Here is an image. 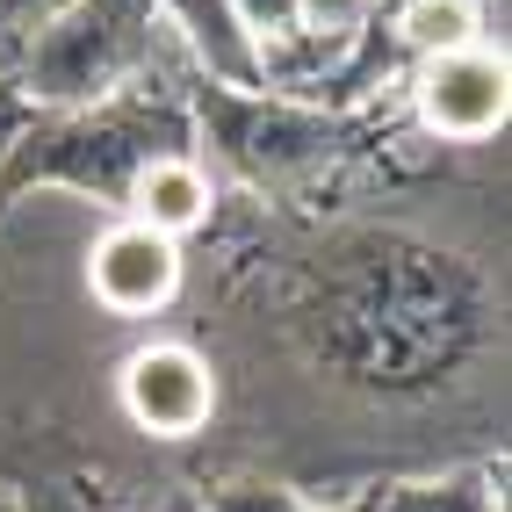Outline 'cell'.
Wrapping results in <instances>:
<instances>
[{"instance_id": "30bf717a", "label": "cell", "mask_w": 512, "mask_h": 512, "mask_svg": "<svg viewBox=\"0 0 512 512\" xmlns=\"http://www.w3.org/2000/svg\"><path fill=\"white\" fill-rule=\"evenodd\" d=\"M375 22H383V0H296V15H289V29H303L325 51H354Z\"/></svg>"}, {"instance_id": "7a4b0ae2", "label": "cell", "mask_w": 512, "mask_h": 512, "mask_svg": "<svg viewBox=\"0 0 512 512\" xmlns=\"http://www.w3.org/2000/svg\"><path fill=\"white\" fill-rule=\"evenodd\" d=\"M159 0H58V8L22 37L15 80L37 109H80V101L116 94L123 80H145L166 51Z\"/></svg>"}, {"instance_id": "8992f818", "label": "cell", "mask_w": 512, "mask_h": 512, "mask_svg": "<svg viewBox=\"0 0 512 512\" xmlns=\"http://www.w3.org/2000/svg\"><path fill=\"white\" fill-rule=\"evenodd\" d=\"M87 296L109 318H152L181 296V238H166L138 217H116L87 246Z\"/></svg>"}, {"instance_id": "4fadbf2b", "label": "cell", "mask_w": 512, "mask_h": 512, "mask_svg": "<svg viewBox=\"0 0 512 512\" xmlns=\"http://www.w3.org/2000/svg\"><path fill=\"white\" fill-rule=\"evenodd\" d=\"M37 116V101L22 94V80L15 73H0V159H8V145L22 138V123Z\"/></svg>"}, {"instance_id": "ba28073f", "label": "cell", "mask_w": 512, "mask_h": 512, "mask_svg": "<svg viewBox=\"0 0 512 512\" xmlns=\"http://www.w3.org/2000/svg\"><path fill=\"white\" fill-rule=\"evenodd\" d=\"M375 512H505L498 469H440V476H404V484H375Z\"/></svg>"}, {"instance_id": "7c38bea8", "label": "cell", "mask_w": 512, "mask_h": 512, "mask_svg": "<svg viewBox=\"0 0 512 512\" xmlns=\"http://www.w3.org/2000/svg\"><path fill=\"white\" fill-rule=\"evenodd\" d=\"M231 15L246 22V37H253V44H267V37H282V29H289L296 0H231Z\"/></svg>"}, {"instance_id": "9c48e42d", "label": "cell", "mask_w": 512, "mask_h": 512, "mask_svg": "<svg viewBox=\"0 0 512 512\" xmlns=\"http://www.w3.org/2000/svg\"><path fill=\"white\" fill-rule=\"evenodd\" d=\"M390 37H397L404 65H412V58H440V51L484 44V8H476V0H397Z\"/></svg>"}, {"instance_id": "5b68a950", "label": "cell", "mask_w": 512, "mask_h": 512, "mask_svg": "<svg viewBox=\"0 0 512 512\" xmlns=\"http://www.w3.org/2000/svg\"><path fill=\"white\" fill-rule=\"evenodd\" d=\"M116 397H123V412H130L138 433L195 440L202 426H210V412H217V368L195 347H181V339H152V347H138L123 361Z\"/></svg>"}, {"instance_id": "5bb4252c", "label": "cell", "mask_w": 512, "mask_h": 512, "mask_svg": "<svg viewBox=\"0 0 512 512\" xmlns=\"http://www.w3.org/2000/svg\"><path fill=\"white\" fill-rule=\"evenodd\" d=\"M325 512H375V484H368V491H354L347 505H325Z\"/></svg>"}, {"instance_id": "52a82bcc", "label": "cell", "mask_w": 512, "mask_h": 512, "mask_svg": "<svg viewBox=\"0 0 512 512\" xmlns=\"http://www.w3.org/2000/svg\"><path fill=\"white\" fill-rule=\"evenodd\" d=\"M217 210V181H210V166H202V152H159L145 159L138 174H130V195H123V217H138L166 238H188L202 231Z\"/></svg>"}, {"instance_id": "6da1fadb", "label": "cell", "mask_w": 512, "mask_h": 512, "mask_svg": "<svg viewBox=\"0 0 512 512\" xmlns=\"http://www.w3.org/2000/svg\"><path fill=\"white\" fill-rule=\"evenodd\" d=\"M159 152H195V116L188 94L152 73L123 80L101 101H80V109H37L0 159V217L37 188H73L123 217L130 174Z\"/></svg>"}, {"instance_id": "3957f363", "label": "cell", "mask_w": 512, "mask_h": 512, "mask_svg": "<svg viewBox=\"0 0 512 512\" xmlns=\"http://www.w3.org/2000/svg\"><path fill=\"white\" fill-rule=\"evenodd\" d=\"M188 116H195V152L210 145L217 166H231L246 188H296L303 174L354 138L347 109H325V101H296L275 87H224L202 80L188 87Z\"/></svg>"}, {"instance_id": "277c9868", "label": "cell", "mask_w": 512, "mask_h": 512, "mask_svg": "<svg viewBox=\"0 0 512 512\" xmlns=\"http://www.w3.org/2000/svg\"><path fill=\"white\" fill-rule=\"evenodd\" d=\"M404 101L426 138L440 145H484L512 116V65L491 44H462L440 58H412L404 65Z\"/></svg>"}, {"instance_id": "8fae6325", "label": "cell", "mask_w": 512, "mask_h": 512, "mask_svg": "<svg viewBox=\"0 0 512 512\" xmlns=\"http://www.w3.org/2000/svg\"><path fill=\"white\" fill-rule=\"evenodd\" d=\"M202 512H325L318 498H303L296 484H267V476H246V484H210L202 491Z\"/></svg>"}, {"instance_id": "9a60e30c", "label": "cell", "mask_w": 512, "mask_h": 512, "mask_svg": "<svg viewBox=\"0 0 512 512\" xmlns=\"http://www.w3.org/2000/svg\"><path fill=\"white\" fill-rule=\"evenodd\" d=\"M29 512H80V505H73V498H58V491H44V498L29 505Z\"/></svg>"}]
</instances>
